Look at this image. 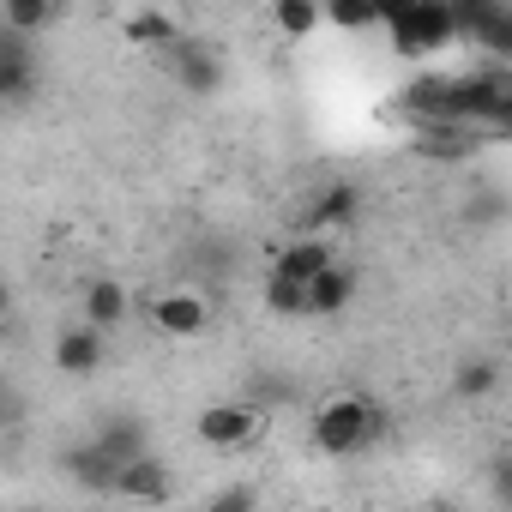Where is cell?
I'll return each mask as SVG.
<instances>
[{"label": "cell", "instance_id": "6da1fadb", "mask_svg": "<svg viewBox=\"0 0 512 512\" xmlns=\"http://www.w3.org/2000/svg\"><path fill=\"white\" fill-rule=\"evenodd\" d=\"M308 434H314V452H326V458H356V452H368V446L386 434V410H380V398H368V392H332V398L314 404Z\"/></svg>", "mask_w": 512, "mask_h": 512}, {"label": "cell", "instance_id": "7a4b0ae2", "mask_svg": "<svg viewBox=\"0 0 512 512\" xmlns=\"http://www.w3.org/2000/svg\"><path fill=\"white\" fill-rule=\"evenodd\" d=\"M380 25H386L398 61H434L458 43L446 0H380Z\"/></svg>", "mask_w": 512, "mask_h": 512}, {"label": "cell", "instance_id": "3957f363", "mask_svg": "<svg viewBox=\"0 0 512 512\" xmlns=\"http://www.w3.org/2000/svg\"><path fill=\"white\" fill-rule=\"evenodd\" d=\"M260 434H266V410L253 398H217L193 416V440L205 452H247L260 446Z\"/></svg>", "mask_w": 512, "mask_h": 512}, {"label": "cell", "instance_id": "277c9868", "mask_svg": "<svg viewBox=\"0 0 512 512\" xmlns=\"http://www.w3.org/2000/svg\"><path fill=\"white\" fill-rule=\"evenodd\" d=\"M151 326H157V338L187 344V338H199V332L211 326V302H205L199 290H187V284L157 290V296H151Z\"/></svg>", "mask_w": 512, "mask_h": 512}, {"label": "cell", "instance_id": "5b68a950", "mask_svg": "<svg viewBox=\"0 0 512 512\" xmlns=\"http://www.w3.org/2000/svg\"><path fill=\"white\" fill-rule=\"evenodd\" d=\"M356 217H362V187L356 181H326V187H314V199H308V211H302V235H338V229H356Z\"/></svg>", "mask_w": 512, "mask_h": 512}, {"label": "cell", "instance_id": "8992f818", "mask_svg": "<svg viewBox=\"0 0 512 512\" xmlns=\"http://www.w3.org/2000/svg\"><path fill=\"white\" fill-rule=\"evenodd\" d=\"M115 494H121L127 506H163V500H175V470H169V458H163V452L127 458V464L115 470Z\"/></svg>", "mask_w": 512, "mask_h": 512}, {"label": "cell", "instance_id": "52a82bcc", "mask_svg": "<svg viewBox=\"0 0 512 512\" xmlns=\"http://www.w3.org/2000/svg\"><path fill=\"white\" fill-rule=\"evenodd\" d=\"M133 320V290L121 284V278H91V284H79V326H91V332H121Z\"/></svg>", "mask_w": 512, "mask_h": 512}, {"label": "cell", "instance_id": "ba28073f", "mask_svg": "<svg viewBox=\"0 0 512 512\" xmlns=\"http://www.w3.org/2000/svg\"><path fill=\"white\" fill-rule=\"evenodd\" d=\"M488 133L476 127H458V121H428V127H410V151L428 157V163H470L482 151Z\"/></svg>", "mask_w": 512, "mask_h": 512}, {"label": "cell", "instance_id": "9c48e42d", "mask_svg": "<svg viewBox=\"0 0 512 512\" xmlns=\"http://www.w3.org/2000/svg\"><path fill=\"white\" fill-rule=\"evenodd\" d=\"M169 79H175L181 97H211V91L223 85V61H217L205 43H187V37H181V43L169 49Z\"/></svg>", "mask_w": 512, "mask_h": 512}, {"label": "cell", "instance_id": "30bf717a", "mask_svg": "<svg viewBox=\"0 0 512 512\" xmlns=\"http://www.w3.org/2000/svg\"><path fill=\"white\" fill-rule=\"evenodd\" d=\"M49 356H55V368H61L67 380H91V374L109 362V338L91 332V326H61Z\"/></svg>", "mask_w": 512, "mask_h": 512}, {"label": "cell", "instance_id": "8fae6325", "mask_svg": "<svg viewBox=\"0 0 512 512\" xmlns=\"http://www.w3.org/2000/svg\"><path fill=\"white\" fill-rule=\"evenodd\" d=\"M446 91H452V73H416L398 85V115L410 127H428V121H446Z\"/></svg>", "mask_w": 512, "mask_h": 512}, {"label": "cell", "instance_id": "7c38bea8", "mask_svg": "<svg viewBox=\"0 0 512 512\" xmlns=\"http://www.w3.org/2000/svg\"><path fill=\"white\" fill-rule=\"evenodd\" d=\"M332 260H338V247H332V241H320V235H296V241H284V247H278L272 278H290V284H302V290H308Z\"/></svg>", "mask_w": 512, "mask_h": 512}, {"label": "cell", "instance_id": "4fadbf2b", "mask_svg": "<svg viewBox=\"0 0 512 512\" xmlns=\"http://www.w3.org/2000/svg\"><path fill=\"white\" fill-rule=\"evenodd\" d=\"M356 290H362V272H356L350 260H332V266L308 284V320H332V314H344V308L356 302Z\"/></svg>", "mask_w": 512, "mask_h": 512}, {"label": "cell", "instance_id": "5bb4252c", "mask_svg": "<svg viewBox=\"0 0 512 512\" xmlns=\"http://www.w3.org/2000/svg\"><path fill=\"white\" fill-rule=\"evenodd\" d=\"M91 446H97V452H103V458H109V464L121 470L127 458L151 452V434H145V422H139V416H109V422H103V428L91 434Z\"/></svg>", "mask_w": 512, "mask_h": 512}, {"label": "cell", "instance_id": "9a60e30c", "mask_svg": "<svg viewBox=\"0 0 512 512\" xmlns=\"http://www.w3.org/2000/svg\"><path fill=\"white\" fill-rule=\"evenodd\" d=\"M121 37H127V49H175V43H181V25H175V13L133 7V13L121 19Z\"/></svg>", "mask_w": 512, "mask_h": 512}, {"label": "cell", "instance_id": "2e32d148", "mask_svg": "<svg viewBox=\"0 0 512 512\" xmlns=\"http://www.w3.org/2000/svg\"><path fill=\"white\" fill-rule=\"evenodd\" d=\"M61 470H67V482L73 488H85V494H115V464L85 440V446H67L61 452Z\"/></svg>", "mask_w": 512, "mask_h": 512}, {"label": "cell", "instance_id": "e0dca14e", "mask_svg": "<svg viewBox=\"0 0 512 512\" xmlns=\"http://www.w3.org/2000/svg\"><path fill=\"white\" fill-rule=\"evenodd\" d=\"M49 25H55V0H7V7H0V31H13L19 43H31Z\"/></svg>", "mask_w": 512, "mask_h": 512}, {"label": "cell", "instance_id": "ac0fdd59", "mask_svg": "<svg viewBox=\"0 0 512 512\" xmlns=\"http://www.w3.org/2000/svg\"><path fill=\"white\" fill-rule=\"evenodd\" d=\"M272 31L284 43H308L320 31V7H314V0H278V7H272Z\"/></svg>", "mask_w": 512, "mask_h": 512}, {"label": "cell", "instance_id": "d6986e66", "mask_svg": "<svg viewBox=\"0 0 512 512\" xmlns=\"http://www.w3.org/2000/svg\"><path fill=\"white\" fill-rule=\"evenodd\" d=\"M320 25H338V31H374V25H380V0H326V7H320Z\"/></svg>", "mask_w": 512, "mask_h": 512}, {"label": "cell", "instance_id": "ffe728a7", "mask_svg": "<svg viewBox=\"0 0 512 512\" xmlns=\"http://www.w3.org/2000/svg\"><path fill=\"white\" fill-rule=\"evenodd\" d=\"M266 314H278V320H308V290L302 284H290V278H272L266 272Z\"/></svg>", "mask_w": 512, "mask_h": 512}, {"label": "cell", "instance_id": "44dd1931", "mask_svg": "<svg viewBox=\"0 0 512 512\" xmlns=\"http://www.w3.org/2000/svg\"><path fill=\"white\" fill-rule=\"evenodd\" d=\"M452 386H458V398H488L500 386V362L494 356H470V362H458Z\"/></svg>", "mask_w": 512, "mask_h": 512}, {"label": "cell", "instance_id": "7402d4cb", "mask_svg": "<svg viewBox=\"0 0 512 512\" xmlns=\"http://www.w3.org/2000/svg\"><path fill=\"white\" fill-rule=\"evenodd\" d=\"M25 428H31V392L0 374V440H13V434H25Z\"/></svg>", "mask_w": 512, "mask_h": 512}, {"label": "cell", "instance_id": "603a6c76", "mask_svg": "<svg viewBox=\"0 0 512 512\" xmlns=\"http://www.w3.org/2000/svg\"><path fill=\"white\" fill-rule=\"evenodd\" d=\"M199 512H260V494H253L247 482H223V488H217Z\"/></svg>", "mask_w": 512, "mask_h": 512}, {"label": "cell", "instance_id": "cb8c5ba5", "mask_svg": "<svg viewBox=\"0 0 512 512\" xmlns=\"http://www.w3.org/2000/svg\"><path fill=\"white\" fill-rule=\"evenodd\" d=\"M7 326H13V284L0 278V332H7Z\"/></svg>", "mask_w": 512, "mask_h": 512}, {"label": "cell", "instance_id": "d4e9b609", "mask_svg": "<svg viewBox=\"0 0 512 512\" xmlns=\"http://www.w3.org/2000/svg\"><path fill=\"white\" fill-rule=\"evenodd\" d=\"M13 512H43V506H13Z\"/></svg>", "mask_w": 512, "mask_h": 512}, {"label": "cell", "instance_id": "484cf974", "mask_svg": "<svg viewBox=\"0 0 512 512\" xmlns=\"http://www.w3.org/2000/svg\"><path fill=\"white\" fill-rule=\"evenodd\" d=\"M422 512H452V506H422Z\"/></svg>", "mask_w": 512, "mask_h": 512}, {"label": "cell", "instance_id": "4316f807", "mask_svg": "<svg viewBox=\"0 0 512 512\" xmlns=\"http://www.w3.org/2000/svg\"><path fill=\"white\" fill-rule=\"evenodd\" d=\"M85 512H97V506H85Z\"/></svg>", "mask_w": 512, "mask_h": 512}]
</instances>
